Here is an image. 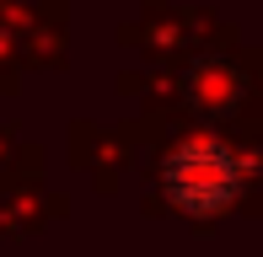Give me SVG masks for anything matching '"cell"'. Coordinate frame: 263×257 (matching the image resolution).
Segmentation results:
<instances>
[{
    "instance_id": "cell-1",
    "label": "cell",
    "mask_w": 263,
    "mask_h": 257,
    "mask_svg": "<svg viewBox=\"0 0 263 257\" xmlns=\"http://www.w3.org/2000/svg\"><path fill=\"white\" fill-rule=\"evenodd\" d=\"M236 156L220 145H183L172 161H166V188L183 209L194 215H215V209L236 204L242 193V177H236Z\"/></svg>"
}]
</instances>
